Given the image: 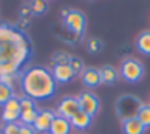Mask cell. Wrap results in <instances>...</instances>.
Wrapping results in <instances>:
<instances>
[{
	"label": "cell",
	"instance_id": "obj_1",
	"mask_svg": "<svg viewBox=\"0 0 150 134\" xmlns=\"http://www.w3.org/2000/svg\"><path fill=\"white\" fill-rule=\"evenodd\" d=\"M31 60L28 36L8 23H0V76L20 74Z\"/></svg>",
	"mask_w": 150,
	"mask_h": 134
},
{
	"label": "cell",
	"instance_id": "obj_2",
	"mask_svg": "<svg viewBox=\"0 0 150 134\" xmlns=\"http://www.w3.org/2000/svg\"><path fill=\"white\" fill-rule=\"evenodd\" d=\"M20 92L36 102L49 100L57 92V82L52 71L45 66H29L20 73Z\"/></svg>",
	"mask_w": 150,
	"mask_h": 134
},
{
	"label": "cell",
	"instance_id": "obj_3",
	"mask_svg": "<svg viewBox=\"0 0 150 134\" xmlns=\"http://www.w3.org/2000/svg\"><path fill=\"white\" fill-rule=\"evenodd\" d=\"M142 102L134 95H123L116 102V113L121 120H129V118L137 116L139 110L142 108Z\"/></svg>",
	"mask_w": 150,
	"mask_h": 134
},
{
	"label": "cell",
	"instance_id": "obj_4",
	"mask_svg": "<svg viewBox=\"0 0 150 134\" xmlns=\"http://www.w3.org/2000/svg\"><path fill=\"white\" fill-rule=\"evenodd\" d=\"M120 74L127 82H139L144 76V65L136 58H127L121 63Z\"/></svg>",
	"mask_w": 150,
	"mask_h": 134
},
{
	"label": "cell",
	"instance_id": "obj_5",
	"mask_svg": "<svg viewBox=\"0 0 150 134\" xmlns=\"http://www.w3.org/2000/svg\"><path fill=\"white\" fill-rule=\"evenodd\" d=\"M65 23V28L68 31L74 34H79V36H84L86 31V16L82 11L79 10H69V13L66 15V18L63 20Z\"/></svg>",
	"mask_w": 150,
	"mask_h": 134
},
{
	"label": "cell",
	"instance_id": "obj_6",
	"mask_svg": "<svg viewBox=\"0 0 150 134\" xmlns=\"http://www.w3.org/2000/svg\"><path fill=\"white\" fill-rule=\"evenodd\" d=\"M79 110H81V108H79L78 97H73V95H66V97H63L62 100L58 102L55 113L58 115V116L66 118V120H71V118L74 116V115L78 113Z\"/></svg>",
	"mask_w": 150,
	"mask_h": 134
},
{
	"label": "cell",
	"instance_id": "obj_7",
	"mask_svg": "<svg viewBox=\"0 0 150 134\" xmlns=\"http://www.w3.org/2000/svg\"><path fill=\"white\" fill-rule=\"evenodd\" d=\"M78 102H79V108H81L84 113L91 115L92 118L98 113L100 110V100L95 94L92 92H82L78 95Z\"/></svg>",
	"mask_w": 150,
	"mask_h": 134
},
{
	"label": "cell",
	"instance_id": "obj_8",
	"mask_svg": "<svg viewBox=\"0 0 150 134\" xmlns=\"http://www.w3.org/2000/svg\"><path fill=\"white\" fill-rule=\"evenodd\" d=\"M55 116H57V113L52 110H40L39 115H37V120L33 124L34 131L37 134H47L50 131V126H52Z\"/></svg>",
	"mask_w": 150,
	"mask_h": 134
},
{
	"label": "cell",
	"instance_id": "obj_9",
	"mask_svg": "<svg viewBox=\"0 0 150 134\" xmlns=\"http://www.w3.org/2000/svg\"><path fill=\"white\" fill-rule=\"evenodd\" d=\"M50 71H52V76L57 84H66L76 76V73L73 71L69 65H53Z\"/></svg>",
	"mask_w": 150,
	"mask_h": 134
},
{
	"label": "cell",
	"instance_id": "obj_10",
	"mask_svg": "<svg viewBox=\"0 0 150 134\" xmlns=\"http://www.w3.org/2000/svg\"><path fill=\"white\" fill-rule=\"evenodd\" d=\"M81 79H82V84L86 87H98L102 84V79H100V71L97 68H84V71L81 73Z\"/></svg>",
	"mask_w": 150,
	"mask_h": 134
},
{
	"label": "cell",
	"instance_id": "obj_11",
	"mask_svg": "<svg viewBox=\"0 0 150 134\" xmlns=\"http://www.w3.org/2000/svg\"><path fill=\"white\" fill-rule=\"evenodd\" d=\"M71 129H73L71 121L57 115L53 123H52V126H50L49 134H71Z\"/></svg>",
	"mask_w": 150,
	"mask_h": 134
},
{
	"label": "cell",
	"instance_id": "obj_12",
	"mask_svg": "<svg viewBox=\"0 0 150 134\" xmlns=\"http://www.w3.org/2000/svg\"><path fill=\"white\" fill-rule=\"evenodd\" d=\"M69 121H71L73 129L86 131V129H89V128H91V124H92V116H91V115H87V113H84L82 110H79Z\"/></svg>",
	"mask_w": 150,
	"mask_h": 134
},
{
	"label": "cell",
	"instance_id": "obj_13",
	"mask_svg": "<svg viewBox=\"0 0 150 134\" xmlns=\"http://www.w3.org/2000/svg\"><path fill=\"white\" fill-rule=\"evenodd\" d=\"M123 133L124 134H144L145 133V126L140 123L139 118L134 116L123 121Z\"/></svg>",
	"mask_w": 150,
	"mask_h": 134
},
{
	"label": "cell",
	"instance_id": "obj_14",
	"mask_svg": "<svg viewBox=\"0 0 150 134\" xmlns=\"http://www.w3.org/2000/svg\"><path fill=\"white\" fill-rule=\"evenodd\" d=\"M98 71H100L102 84H115L118 76H120L118 69L113 68V66H110V65H105V66H102V68H98Z\"/></svg>",
	"mask_w": 150,
	"mask_h": 134
},
{
	"label": "cell",
	"instance_id": "obj_15",
	"mask_svg": "<svg viewBox=\"0 0 150 134\" xmlns=\"http://www.w3.org/2000/svg\"><path fill=\"white\" fill-rule=\"evenodd\" d=\"M136 47L140 53L144 55H150V31H144L139 34L136 40Z\"/></svg>",
	"mask_w": 150,
	"mask_h": 134
},
{
	"label": "cell",
	"instance_id": "obj_16",
	"mask_svg": "<svg viewBox=\"0 0 150 134\" xmlns=\"http://www.w3.org/2000/svg\"><path fill=\"white\" fill-rule=\"evenodd\" d=\"M39 108H33V110H23L20 113V123L21 124H28V126H33L34 121L37 120V115H39Z\"/></svg>",
	"mask_w": 150,
	"mask_h": 134
},
{
	"label": "cell",
	"instance_id": "obj_17",
	"mask_svg": "<svg viewBox=\"0 0 150 134\" xmlns=\"http://www.w3.org/2000/svg\"><path fill=\"white\" fill-rule=\"evenodd\" d=\"M29 7L33 10V15H44L47 10H49V4L47 0H31L29 2Z\"/></svg>",
	"mask_w": 150,
	"mask_h": 134
},
{
	"label": "cell",
	"instance_id": "obj_18",
	"mask_svg": "<svg viewBox=\"0 0 150 134\" xmlns=\"http://www.w3.org/2000/svg\"><path fill=\"white\" fill-rule=\"evenodd\" d=\"M60 36V39H63L65 42H68V44H71V45H76V44H79V40L82 39V36H79V34H74V33H71V31H68L65 28V31L63 33H57Z\"/></svg>",
	"mask_w": 150,
	"mask_h": 134
},
{
	"label": "cell",
	"instance_id": "obj_19",
	"mask_svg": "<svg viewBox=\"0 0 150 134\" xmlns=\"http://www.w3.org/2000/svg\"><path fill=\"white\" fill-rule=\"evenodd\" d=\"M18 76L20 74H2L0 76V82L15 91V89L20 86V78H18Z\"/></svg>",
	"mask_w": 150,
	"mask_h": 134
},
{
	"label": "cell",
	"instance_id": "obj_20",
	"mask_svg": "<svg viewBox=\"0 0 150 134\" xmlns=\"http://www.w3.org/2000/svg\"><path fill=\"white\" fill-rule=\"evenodd\" d=\"M137 118L140 120V123L147 128H150V104H144L142 108L139 110V113H137Z\"/></svg>",
	"mask_w": 150,
	"mask_h": 134
},
{
	"label": "cell",
	"instance_id": "obj_21",
	"mask_svg": "<svg viewBox=\"0 0 150 134\" xmlns=\"http://www.w3.org/2000/svg\"><path fill=\"white\" fill-rule=\"evenodd\" d=\"M69 60H71V55L66 52H57L55 55L52 57V63L50 66L53 65H69Z\"/></svg>",
	"mask_w": 150,
	"mask_h": 134
},
{
	"label": "cell",
	"instance_id": "obj_22",
	"mask_svg": "<svg viewBox=\"0 0 150 134\" xmlns=\"http://www.w3.org/2000/svg\"><path fill=\"white\" fill-rule=\"evenodd\" d=\"M13 95H15L13 89H10L8 86H5V84H2V82H0V105H2V107H4V105L7 104V102L10 100Z\"/></svg>",
	"mask_w": 150,
	"mask_h": 134
},
{
	"label": "cell",
	"instance_id": "obj_23",
	"mask_svg": "<svg viewBox=\"0 0 150 134\" xmlns=\"http://www.w3.org/2000/svg\"><path fill=\"white\" fill-rule=\"evenodd\" d=\"M69 66H71L73 71L76 73V76L81 74V73L84 71V62H82L79 57H76V55H71V60H69Z\"/></svg>",
	"mask_w": 150,
	"mask_h": 134
},
{
	"label": "cell",
	"instance_id": "obj_24",
	"mask_svg": "<svg viewBox=\"0 0 150 134\" xmlns=\"http://www.w3.org/2000/svg\"><path fill=\"white\" fill-rule=\"evenodd\" d=\"M102 47H103V44H102V40L95 39V37H92V39L87 40V50L91 53H97L102 50Z\"/></svg>",
	"mask_w": 150,
	"mask_h": 134
},
{
	"label": "cell",
	"instance_id": "obj_25",
	"mask_svg": "<svg viewBox=\"0 0 150 134\" xmlns=\"http://www.w3.org/2000/svg\"><path fill=\"white\" fill-rule=\"evenodd\" d=\"M20 105H21V111H23V110H33V108H37L36 100L26 97V95H23V97L20 99Z\"/></svg>",
	"mask_w": 150,
	"mask_h": 134
},
{
	"label": "cell",
	"instance_id": "obj_26",
	"mask_svg": "<svg viewBox=\"0 0 150 134\" xmlns=\"http://www.w3.org/2000/svg\"><path fill=\"white\" fill-rule=\"evenodd\" d=\"M20 133V121L16 123H5L2 134H18Z\"/></svg>",
	"mask_w": 150,
	"mask_h": 134
},
{
	"label": "cell",
	"instance_id": "obj_27",
	"mask_svg": "<svg viewBox=\"0 0 150 134\" xmlns=\"http://www.w3.org/2000/svg\"><path fill=\"white\" fill-rule=\"evenodd\" d=\"M29 26H31V18H20L18 23L15 24V28H16L18 31H21V33H24V34L29 29Z\"/></svg>",
	"mask_w": 150,
	"mask_h": 134
},
{
	"label": "cell",
	"instance_id": "obj_28",
	"mask_svg": "<svg viewBox=\"0 0 150 134\" xmlns=\"http://www.w3.org/2000/svg\"><path fill=\"white\" fill-rule=\"evenodd\" d=\"M33 10H31L29 4H23L20 7V18H33Z\"/></svg>",
	"mask_w": 150,
	"mask_h": 134
},
{
	"label": "cell",
	"instance_id": "obj_29",
	"mask_svg": "<svg viewBox=\"0 0 150 134\" xmlns=\"http://www.w3.org/2000/svg\"><path fill=\"white\" fill-rule=\"evenodd\" d=\"M18 134H37V133L34 131L33 126H28V124H21L20 123V133Z\"/></svg>",
	"mask_w": 150,
	"mask_h": 134
},
{
	"label": "cell",
	"instance_id": "obj_30",
	"mask_svg": "<svg viewBox=\"0 0 150 134\" xmlns=\"http://www.w3.org/2000/svg\"><path fill=\"white\" fill-rule=\"evenodd\" d=\"M68 13H69V10H66V8H65V10H62V18H63V20L66 18V15H68Z\"/></svg>",
	"mask_w": 150,
	"mask_h": 134
},
{
	"label": "cell",
	"instance_id": "obj_31",
	"mask_svg": "<svg viewBox=\"0 0 150 134\" xmlns=\"http://www.w3.org/2000/svg\"><path fill=\"white\" fill-rule=\"evenodd\" d=\"M24 2H26V4H29V2H31V0H24Z\"/></svg>",
	"mask_w": 150,
	"mask_h": 134
},
{
	"label": "cell",
	"instance_id": "obj_32",
	"mask_svg": "<svg viewBox=\"0 0 150 134\" xmlns=\"http://www.w3.org/2000/svg\"><path fill=\"white\" fill-rule=\"evenodd\" d=\"M0 134H2V133H0Z\"/></svg>",
	"mask_w": 150,
	"mask_h": 134
},
{
	"label": "cell",
	"instance_id": "obj_33",
	"mask_svg": "<svg viewBox=\"0 0 150 134\" xmlns=\"http://www.w3.org/2000/svg\"><path fill=\"white\" fill-rule=\"evenodd\" d=\"M47 134H49V133H47Z\"/></svg>",
	"mask_w": 150,
	"mask_h": 134
}]
</instances>
